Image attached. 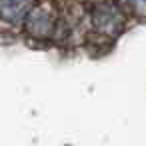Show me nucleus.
Listing matches in <instances>:
<instances>
[{"label": "nucleus", "mask_w": 146, "mask_h": 146, "mask_svg": "<svg viewBox=\"0 0 146 146\" xmlns=\"http://www.w3.org/2000/svg\"><path fill=\"white\" fill-rule=\"evenodd\" d=\"M130 6H132L134 10L146 12V0H130Z\"/></svg>", "instance_id": "obj_4"}, {"label": "nucleus", "mask_w": 146, "mask_h": 146, "mask_svg": "<svg viewBox=\"0 0 146 146\" xmlns=\"http://www.w3.org/2000/svg\"><path fill=\"white\" fill-rule=\"evenodd\" d=\"M24 24H26L28 34H32L34 38H40V40H46L54 34L56 16H54L52 8L48 4H36V6L30 8Z\"/></svg>", "instance_id": "obj_1"}, {"label": "nucleus", "mask_w": 146, "mask_h": 146, "mask_svg": "<svg viewBox=\"0 0 146 146\" xmlns=\"http://www.w3.org/2000/svg\"><path fill=\"white\" fill-rule=\"evenodd\" d=\"M32 6V0H0V18L6 24L18 26L26 20Z\"/></svg>", "instance_id": "obj_3"}, {"label": "nucleus", "mask_w": 146, "mask_h": 146, "mask_svg": "<svg viewBox=\"0 0 146 146\" xmlns=\"http://www.w3.org/2000/svg\"><path fill=\"white\" fill-rule=\"evenodd\" d=\"M92 22H94V26H96L98 32L114 36V34H118L122 30L124 16H122V12H120L118 6H114L110 2H100L94 8V12H92Z\"/></svg>", "instance_id": "obj_2"}]
</instances>
